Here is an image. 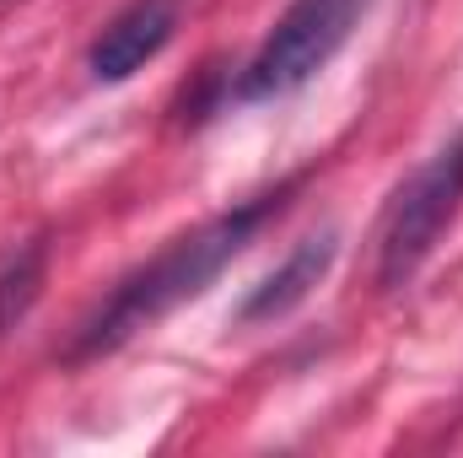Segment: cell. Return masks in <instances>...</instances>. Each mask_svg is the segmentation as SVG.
<instances>
[{"label": "cell", "instance_id": "obj_1", "mask_svg": "<svg viewBox=\"0 0 463 458\" xmlns=\"http://www.w3.org/2000/svg\"><path fill=\"white\" fill-rule=\"evenodd\" d=\"M291 195H297V178L275 184L269 195H253V200H248V205H237V211H222V216H216V222H205V227L173 237L151 264L129 270L114 291H109V302H103V308L76 329V340H71V350H65V361L109 356V350H118L124 340H135L140 329H151L156 319H167L173 308L194 302V297H200V291L227 270L232 259H237L259 232L269 227L280 211H286V200H291Z\"/></svg>", "mask_w": 463, "mask_h": 458}, {"label": "cell", "instance_id": "obj_2", "mask_svg": "<svg viewBox=\"0 0 463 458\" xmlns=\"http://www.w3.org/2000/svg\"><path fill=\"white\" fill-rule=\"evenodd\" d=\"M372 0H291L280 11V22L269 27V38L259 43V54L242 65L237 76V98L242 103H269L297 92L302 81H313L361 27Z\"/></svg>", "mask_w": 463, "mask_h": 458}, {"label": "cell", "instance_id": "obj_3", "mask_svg": "<svg viewBox=\"0 0 463 458\" xmlns=\"http://www.w3.org/2000/svg\"><path fill=\"white\" fill-rule=\"evenodd\" d=\"M458 205H463V129L437 157H426L399 184V195L388 200V216H383V232H377V281L383 286H410V275L431 259L437 237L458 216Z\"/></svg>", "mask_w": 463, "mask_h": 458}, {"label": "cell", "instance_id": "obj_4", "mask_svg": "<svg viewBox=\"0 0 463 458\" xmlns=\"http://www.w3.org/2000/svg\"><path fill=\"white\" fill-rule=\"evenodd\" d=\"M173 27H178V0H129L114 22L98 33V43L87 54V71L98 81H109V87L129 81L146 60H156L167 49Z\"/></svg>", "mask_w": 463, "mask_h": 458}, {"label": "cell", "instance_id": "obj_5", "mask_svg": "<svg viewBox=\"0 0 463 458\" xmlns=\"http://www.w3.org/2000/svg\"><path fill=\"white\" fill-rule=\"evenodd\" d=\"M335 253H340V232L324 227L313 232V237H302L248 297H242V308H237V324H269V319H286L297 302H307L313 297V286L329 275V264H335Z\"/></svg>", "mask_w": 463, "mask_h": 458}, {"label": "cell", "instance_id": "obj_6", "mask_svg": "<svg viewBox=\"0 0 463 458\" xmlns=\"http://www.w3.org/2000/svg\"><path fill=\"white\" fill-rule=\"evenodd\" d=\"M38 286H43V237H38V243H27V248L0 270V335H5L27 308H33Z\"/></svg>", "mask_w": 463, "mask_h": 458}]
</instances>
